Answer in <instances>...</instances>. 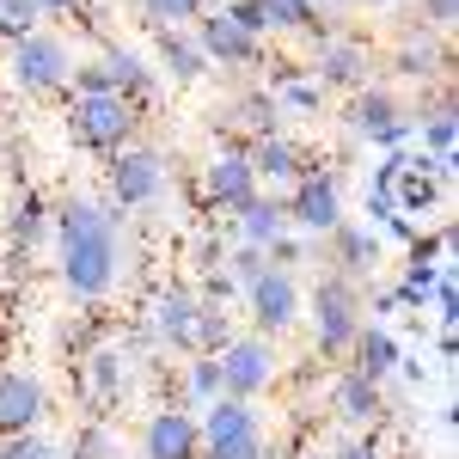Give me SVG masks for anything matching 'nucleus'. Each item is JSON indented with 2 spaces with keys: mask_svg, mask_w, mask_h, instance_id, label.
<instances>
[{
  "mask_svg": "<svg viewBox=\"0 0 459 459\" xmlns=\"http://www.w3.org/2000/svg\"><path fill=\"white\" fill-rule=\"evenodd\" d=\"M56 264H62V288L74 300H105L123 270V233L117 214L92 196H68L56 214Z\"/></svg>",
  "mask_w": 459,
  "mask_h": 459,
  "instance_id": "obj_1",
  "label": "nucleus"
},
{
  "mask_svg": "<svg viewBox=\"0 0 459 459\" xmlns=\"http://www.w3.org/2000/svg\"><path fill=\"white\" fill-rule=\"evenodd\" d=\"M135 105L123 99V92H74L68 105V129L74 142L86 147V153H117V147L135 142Z\"/></svg>",
  "mask_w": 459,
  "mask_h": 459,
  "instance_id": "obj_2",
  "label": "nucleus"
},
{
  "mask_svg": "<svg viewBox=\"0 0 459 459\" xmlns=\"http://www.w3.org/2000/svg\"><path fill=\"white\" fill-rule=\"evenodd\" d=\"M196 429H203V459H270L264 423L246 398H214Z\"/></svg>",
  "mask_w": 459,
  "mask_h": 459,
  "instance_id": "obj_3",
  "label": "nucleus"
},
{
  "mask_svg": "<svg viewBox=\"0 0 459 459\" xmlns=\"http://www.w3.org/2000/svg\"><path fill=\"white\" fill-rule=\"evenodd\" d=\"M74 49L62 43L56 31H31L13 43V86L19 92H31V99H43V92H62L74 80Z\"/></svg>",
  "mask_w": 459,
  "mask_h": 459,
  "instance_id": "obj_4",
  "label": "nucleus"
},
{
  "mask_svg": "<svg viewBox=\"0 0 459 459\" xmlns=\"http://www.w3.org/2000/svg\"><path fill=\"white\" fill-rule=\"evenodd\" d=\"M343 123H350L355 142L380 147V153H398V147L417 135V117L398 105L392 92H380V86H361V92L350 99V110H343Z\"/></svg>",
  "mask_w": 459,
  "mask_h": 459,
  "instance_id": "obj_5",
  "label": "nucleus"
},
{
  "mask_svg": "<svg viewBox=\"0 0 459 459\" xmlns=\"http://www.w3.org/2000/svg\"><path fill=\"white\" fill-rule=\"evenodd\" d=\"M361 294H355V282L350 276H325L318 282V294H313V331H318V350L325 355H350L355 350V337H361Z\"/></svg>",
  "mask_w": 459,
  "mask_h": 459,
  "instance_id": "obj_6",
  "label": "nucleus"
},
{
  "mask_svg": "<svg viewBox=\"0 0 459 459\" xmlns=\"http://www.w3.org/2000/svg\"><path fill=\"white\" fill-rule=\"evenodd\" d=\"M282 209H288V227L331 239V233L343 227V190H337V178H331V172L307 166V172L294 178V196H288Z\"/></svg>",
  "mask_w": 459,
  "mask_h": 459,
  "instance_id": "obj_7",
  "label": "nucleus"
},
{
  "mask_svg": "<svg viewBox=\"0 0 459 459\" xmlns=\"http://www.w3.org/2000/svg\"><path fill=\"white\" fill-rule=\"evenodd\" d=\"M214 361H221V398H246L251 404L264 386H276V350H270V337H233Z\"/></svg>",
  "mask_w": 459,
  "mask_h": 459,
  "instance_id": "obj_8",
  "label": "nucleus"
},
{
  "mask_svg": "<svg viewBox=\"0 0 459 459\" xmlns=\"http://www.w3.org/2000/svg\"><path fill=\"white\" fill-rule=\"evenodd\" d=\"M160 190H166V160L153 147L129 142L110 153V203L117 209H147V203H160Z\"/></svg>",
  "mask_w": 459,
  "mask_h": 459,
  "instance_id": "obj_9",
  "label": "nucleus"
},
{
  "mask_svg": "<svg viewBox=\"0 0 459 459\" xmlns=\"http://www.w3.org/2000/svg\"><path fill=\"white\" fill-rule=\"evenodd\" d=\"M246 300H251V318H257L264 337H282L288 325L300 318V282H294L288 270H276V264L246 288Z\"/></svg>",
  "mask_w": 459,
  "mask_h": 459,
  "instance_id": "obj_10",
  "label": "nucleus"
},
{
  "mask_svg": "<svg viewBox=\"0 0 459 459\" xmlns=\"http://www.w3.org/2000/svg\"><path fill=\"white\" fill-rule=\"evenodd\" d=\"M203 196H209L214 209H227V214H239L251 196H264V184H257V172H251L246 147H227V153H214L209 172H203Z\"/></svg>",
  "mask_w": 459,
  "mask_h": 459,
  "instance_id": "obj_11",
  "label": "nucleus"
},
{
  "mask_svg": "<svg viewBox=\"0 0 459 459\" xmlns=\"http://www.w3.org/2000/svg\"><path fill=\"white\" fill-rule=\"evenodd\" d=\"M49 411V392L37 374H19V368H0V441L6 435H31Z\"/></svg>",
  "mask_w": 459,
  "mask_h": 459,
  "instance_id": "obj_12",
  "label": "nucleus"
},
{
  "mask_svg": "<svg viewBox=\"0 0 459 459\" xmlns=\"http://www.w3.org/2000/svg\"><path fill=\"white\" fill-rule=\"evenodd\" d=\"M142 459H203V429L190 411H153L142 429Z\"/></svg>",
  "mask_w": 459,
  "mask_h": 459,
  "instance_id": "obj_13",
  "label": "nucleus"
},
{
  "mask_svg": "<svg viewBox=\"0 0 459 459\" xmlns=\"http://www.w3.org/2000/svg\"><path fill=\"white\" fill-rule=\"evenodd\" d=\"M196 49H203L209 62H227V68H251V62L264 56V37L239 31V25L214 6V13H203V19H196Z\"/></svg>",
  "mask_w": 459,
  "mask_h": 459,
  "instance_id": "obj_14",
  "label": "nucleus"
},
{
  "mask_svg": "<svg viewBox=\"0 0 459 459\" xmlns=\"http://www.w3.org/2000/svg\"><path fill=\"white\" fill-rule=\"evenodd\" d=\"M196 307H203V294H190V288H166V294L153 300V313H147L153 337L190 355V337H196Z\"/></svg>",
  "mask_w": 459,
  "mask_h": 459,
  "instance_id": "obj_15",
  "label": "nucleus"
},
{
  "mask_svg": "<svg viewBox=\"0 0 459 459\" xmlns=\"http://www.w3.org/2000/svg\"><path fill=\"white\" fill-rule=\"evenodd\" d=\"M368 68H374V56L350 43V37H325V49H318V86H343V92H361L368 86Z\"/></svg>",
  "mask_w": 459,
  "mask_h": 459,
  "instance_id": "obj_16",
  "label": "nucleus"
},
{
  "mask_svg": "<svg viewBox=\"0 0 459 459\" xmlns=\"http://www.w3.org/2000/svg\"><path fill=\"white\" fill-rule=\"evenodd\" d=\"M246 160H251V172H257V184H294V178L307 172V153L288 135H257L246 147Z\"/></svg>",
  "mask_w": 459,
  "mask_h": 459,
  "instance_id": "obj_17",
  "label": "nucleus"
},
{
  "mask_svg": "<svg viewBox=\"0 0 459 459\" xmlns=\"http://www.w3.org/2000/svg\"><path fill=\"white\" fill-rule=\"evenodd\" d=\"M355 374H361V380H374V386H380V380H392V374H398V361H404V350H398V337H392L386 325H361V337H355Z\"/></svg>",
  "mask_w": 459,
  "mask_h": 459,
  "instance_id": "obj_18",
  "label": "nucleus"
},
{
  "mask_svg": "<svg viewBox=\"0 0 459 459\" xmlns=\"http://www.w3.org/2000/svg\"><path fill=\"white\" fill-rule=\"evenodd\" d=\"M99 68H105L110 92H123L135 110L153 99V68L142 62V49H105V56H99Z\"/></svg>",
  "mask_w": 459,
  "mask_h": 459,
  "instance_id": "obj_19",
  "label": "nucleus"
},
{
  "mask_svg": "<svg viewBox=\"0 0 459 459\" xmlns=\"http://www.w3.org/2000/svg\"><path fill=\"white\" fill-rule=\"evenodd\" d=\"M331 257H337V276H374V264H380V233L374 227H337L331 233Z\"/></svg>",
  "mask_w": 459,
  "mask_h": 459,
  "instance_id": "obj_20",
  "label": "nucleus"
},
{
  "mask_svg": "<svg viewBox=\"0 0 459 459\" xmlns=\"http://www.w3.org/2000/svg\"><path fill=\"white\" fill-rule=\"evenodd\" d=\"M233 221H239V246L270 251L276 239H288V209L276 203V196H251V203L233 214Z\"/></svg>",
  "mask_w": 459,
  "mask_h": 459,
  "instance_id": "obj_21",
  "label": "nucleus"
},
{
  "mask_svg": "<svg viewBox=\"0 0 459 459\" xmlns=\"http://www.w3.org/2000/svg\"><path fill=\"white\" fill-rule=\"evenodd\" d=\"M331 411H337L343 423H374V417H380V386L361 380V374L350 368V374L331 380Z\"/></svg>",
  "mask_w": 459,
  "mask_h": 459,
  "instance_id": "obj_22",
  "label": "nucleus"
},
{
  "mask_svg": "<svg viewBox=\"0 0 459 459\" xmlns=\"http://www.w3.org/2000/svg\"><path fill=\"white\" fill-rule=\"evenodd\" d=\"M392 68L404 74V80H441V68H447V56H441V43L435 37H404V49L392 56Z\"/></svg>",
  "mask_w": 459,
  "mask_h": 459,
  "instance_id": "obj_23",
  "label": "nucleus"
},
{
  "mask_svg": "<svg viewBox=\"0 0 459 459\" xmlns=\"http://www.w3.org/2000/svg\"><path fill=\"white\" fill-rule=\"evenodd\" d=\"M214 398H221V361L214 355H190V368H184V404L178 411H209Z\"/></svg>",
  "mask_w": 459,
  "mask_h": 459,
  "instance_id": "obj_24",
  "label": "nucleus"
},
{
  "mask_svg": "<svg viewBox=\"0 0 459 459\" xmlns=\"http://www.w3.org/2000/svg\"><path fill=\"white\" fill-rule=\"evenodd\" d=\"M441 270L447 264H435V257H417L411 251V264H404V276H398V307H429V294H435V282H441Z\"/></svg>",
  "mask_w": 459,
  "mask_h": 459,
  "instance_id": "obj_25",
  "label": "nucleus"
},
{
  "mask_svg": "<svg viewBox=\"0 0 459 459\" xmlns=\"http://www.w3.org/2000/svg\"><path fill=\"white\" fill-rule=\"evenodd\" d=\"M160 56H166V68H172L178 80H203V68H209V56L196 49L190 31H160Z\"/></svg>",
  "mask_w": 459,
  "mask_h": 459,
  "instance_id": "obj_26",
  "label": "nucleus"
},
{
  "mask_svg": "<svg viewBox=\"0 0 459 459\" xmlns=\"http://www.w3.org/2000/svg\"><path fill=\"white\" fill-rule=\"evenodd\" d=\"M417 135H423V153H429V160H447V153H454V142H459L454 105L441 99V105H435V110L423 117V123H417Z\"/></svg>",
  "mask_w": 459,
  "mask_h": 459,
  "instance_id": "obj_27",
  "label": "nucleus"
},
{
  "mask_svg": "<svg viewBox=\"0 0 459 459\" xmlns=\"http://www.w3.org/2000/svg\"><path fill=\"white\" fill-rule=\"evenodd\" d=\"M227 343H233V325H227V313L203 300V307H196V337H190V355H221Z\"/></svg>",
  "mask_w": 459,
  "mask_h": 459,
  "instance_id": "obj_28",
  "label": "nucleus"
},
{
  "mask_svg": "<svg viewBox=\"0 0 459 459\" xmlns=\"http://www.w3.org/2000/svg\"><path fill=\"white\" fill-rule=\"evenodd\" d=\"M270 31H318V6L313 0H257Z\"/></svg>",
  "mask_w": 459,
  "mask_h": 459,
  "instance_id": "obj_29",
  "label": "nucleus"
},
{
  "mask_svg": "<svg viewBox=\"0 0 459 459\" xmlns=\"http://www.w3.org/2000/svg\"><path fill=\"white\" fill-rule=\"evenodd\" d=\"M147 19L160 25V31H178V25H196L203 13H209V0H142Z\"/></svg>",
  "mask_w": 459,
  "mask_h": 459,
  "instance_id": "obj_30",
  "label": "nucleus"
},
{
  "mask_svg": "<svg viewBox=\"0 0 459 459\" xmlns=\"http://www.w3.org/2000/svg\"><path fill=\"white\" fill-rule=\"evenodd\" d=\"M49 233V203L43 196H19V209H13V239L19 246H37Z\"/></svg>",
  "mask_w": 459,
  "mask_h": 459,
  "instance_id": "obj_31",
  "label": "nucleus"
},
{
  "mask_svg": "<svg viewBox=\"0 0 459 459\" xmlns=\"http://www.w3.org/2000/svg\"><path fill=\"white\" fill-rule=\"evenodd\" d=\"M86 380H92L99 398H117V386L129 380V361H123L117 350H99V355H92V368H86Z\"/></svg>",
  "mask_w": 459,
  "mask_h": 459,
  "instance_id": "obj_32",
  "label": "nucleus"
},
{
  "mask_svg": "<svg viewBox=\"0 0 459 459\" xmlns=\"http://www.w3.org/2000/svg\"><path fill=\"white\" fill-rule=\"evenodd\" d=\"M37 19H43V13H37V0H0V37H6V43L43 31Z\"/></svg>",
  "mask_w": 459,
  "mask_h": 459,
  "instance_id": "obj_33",
  "label": "nucleus"
},
{
  "mask_svg": "<svg viewBox=\"0 0 459 459\" xmlns=\"http://www.w3.org/2000/svg\"><path fill=\"white\" fill-rule=\"evenodd\" d=\"M276 110H318V99H325V86H313V80H276Z\"/></svg>",
  "mask_w": 459,
  "mask_h": 459,
  "instance_id": "obj_34",
  "label": "nucleus"
},
{
  "mask_svg": "<svg viewBox=\"0 0 459 459\" xmlns=\"http://www.w3.org/2000/svg\"><path fill=\"white\" fill-rule=\"evenodd\" d=\"M0 459H62V447H56V441H43V435H6V441H0Z\"/></svg>",
  "mask_w": 459,
  "mask_h": 459,
  "instance_id": "obj_35",
  "label": "nucleus"
},
{
  "mask_svg": "<svg viewBox=\"0 0 459 459\" xmlns=\"http://www.w3.org/2000/svg\"><path fill=\"white\" fill-rule=\"evenodd\" d=\"M233 110L246 117L257 135H276V117H282V110H276V99H270V92H251V99H239Z\"/></svg>",
  "mask_w": 459,
  "mask_h": 459,
  "instance_id": "obj_36",
  "label": "nucleus"
},
{
  "mask_svg": "<svg viewBox=\"0 0 459 459\" xmlns=\"http://www.w3.org/2000/svg\"><path fill=\"white\" fill-rule=\"evenodd\" d=\"M264 270H270V251H257V246H239L233 257H227V276H233V288H239V282L251 288Z\"/></svg>",
  "mask_w": 459,
  "mask_h": 459,
  "instance_id": "obj_37",
  "label": "nucleus"
},
{
  "mask_svg": "<svg viewBox=\"0 0 459 459\" xmlns=\"http://www.w3.org/2000/svg\"><path fill=\"white\" fill-rule=\"evenodd\" d=\"M221 13L239 25V31H251V37H270V19H264V6L257 0H221Z\"/></svg>",
  "mask_w": 459,
  "mask_h": 459,
  "instance_id": "obj_38",
  "label": "nucleus"
},
{
  "mask_svg": "<svg viewBox=\"0 0 459 459\" xmlns=\"http://www.w3.org/2000/svg\"><path fill=\"white\" fill-rule=\"evenodd\" d=\"M74 459H117V441H110L105 429H86V435L74 441Z\"/></svg>",
  "mask_w": 459,
  "mask_h": 459,
  "instance_id": "obj_39",
  "label": "nucleus"
},
{
  "mask_svg": "<svg viewBox=\"0 0 459 459\" xmlns=\"http://www.w3.org/2000/svg\"><path fill=\"white\" fill-rule=\"evenodd\" d=\"M417 6H423V25H429V31H447V25L459 19V0H417Z\"/></svg>",
  "mask_w": 459,
  "mask_h": 459,
  "instance_id": "obj_40",
  "label": "nucleus"
},
{
  "mask_svg": "<svg viewBox=\"0 0 459 459\" xmlns=\"http://www.w3.org/2000/svg\"><path fill=\"white\" fill-rule=\"evenodd\" d=\"M331 459H380V454H374L368 441H343V447H337V454H331Z\"/></svg>",
  "mask_w": 459,
  "mask_h": 459,
  "instance_id": "obj_41",
  "label": "nucleus"
},
{
  "mask_svg": "<svg viewBox=\"0 0 459 459\" xmlns=\"http://www.w3.org/2000/svg\"><path fill=\"white\" fill-rule=\"evenodd\" d=\"M74 6H80V0H37V13H43V19H62V13H74Z\"/></svg>",
  "mask_w": 459,
  "mask_h": 459,
  "instance_id": "obj_42",
  "label": "nucleus"
},
{
  "mask_svg": "<svg viewBox=\"0 0 459 459\" xmlns=\"http://www.w3.org/2000/svg\"><path fill=\"white\" fill-rule=\"evenodd\" d=\"M368 6H392V0H368Z\"/></svg>",
  "mask_w": 459,
  "mask_h": 459,
  "instance_id": "obj_43",
  "label": "nucleus"
},
{
  "mask_svg": "<svg viewBox=\"0 0 459 459\" xmlns=\"http://www.w3.org/2000/svg\"><path fill=\"white\" fill-rule=\"evenodd\" d=\"M313 6H318V0H313ZM325 6H331V0H325Z\"/></svg>",
  "mask_w": 459,
  "mask_h": 459,
  "instance_id": "obj_44",
  "label": "nucleus"
},
{
  "mask_svg": "<svg viewBox=\"0 0 459 459\" xmlns=\"http://www.w3.org/2000/svg\"><path fill=\"white\" fill-rule=\"evenodd\" d=\"M214 6H221V0H214Z\"/></svg>",
  "mask_w": 459,
  "mask_h": 459,
  "instance_id": "obj_45",
  "label": "nucleus"
}]
</instances>
